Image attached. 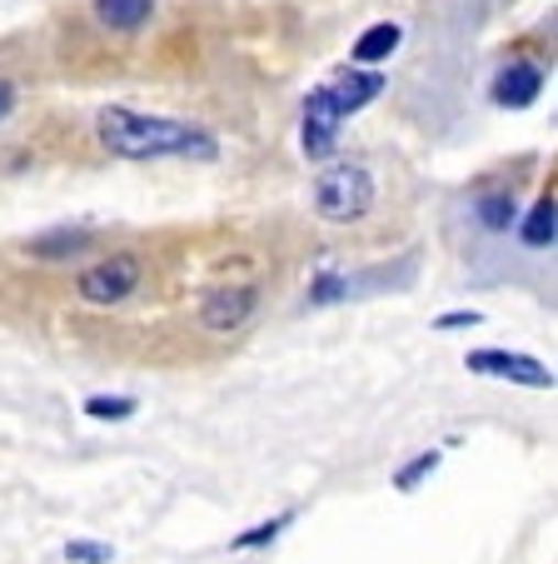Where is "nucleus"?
I'll list each match as a JSON object with an SVG mask.
<instances>
[{
  "instance_id": "obj_1",
  "label": "nucleus",
  "mask_w": 558,
  "mask_h": 564,
  "mask_svg": "<svg viewBox=\"0 0 558 564\" xmlns=\"http://www.w3.org/2000/svg\"><path fill=\"white\" fill-rule=\"evenodd\" d=\"M100 130V145L120 160H215V135L200 126H185V120H165V116H140V110L125 106H110L100 110L96 120Z\"/></svg>"
},
{
  "instance_id": "obj_10",
  "label": "nucleus",
  "mask_w": 558,
  "mask_h": 564,
  "mask_svg": "<svg viewBox=\"0 0 558 564\" xmlns=\"http://www.w3.org/2000/svg\"><path fill=\"white\" fill-rule=\"evenodd\" d=\"M394 51H400V25H394V21L369 25V31L354 41V61H364V65H380V61H390Z\"/></svg>"
},
{
  "instance_id": "obj_19",
  "label": "nucleus",
  "mask_w": 558,
  "mask_h": 564,
  "mask_svg": "<svg viewBox=\"0 0 558 564\" xmlns=\"http://www.w3.org/2000/svg\"><path fill=\"white\" fill-rule=\"evenodd\" d=\"M11 106H15V86H6V80H0V120L11 116Z\"/></svg>"
},
{
  "instance_id": "obj_2",
  "label": "nucleus",
  "mask_w": 558,
  "mask_h": 564,
  "mask_svg": "<svg viewBox=\"0 0 558 564\" xmlns=\"http://www.w3.org/2000/svg\"><path fill=\"white\" fill-rule=\"evenodd\" d=\"M374 205V181H369L364 165H329L315 181V210L335 225H349L359 215H369Z\"/></svg>"
},
{
  "instance_id": "obj_12",
  "label": "nucleus",
  "mask_w": 558,
  "mask_h": 564,
  "mask_svg": "<svg viewBox=\"0 0 558 564\" xmlns=\"http://www.w3.org/2000/svg\"><path fill=\"white\" fill-rule=\"evenodd\" d=\"M479 220H484L489 230H508V225H514V200H508V195H484V200H479Z\"/></svg>"
},
{
  "instance_id": "obj_11",
  "label": "nucleus",
  "mask_w": 558,
  "mask_h": 564,
  "mask_svg": "<svg viewBox=\"0 0 558 564\" xmlns=\"http://www.w3.org/2000/svg\"><path fill=\"white\" fill-rule=\"evenodd\" d=\"M554 230H558V215H554V200L544 195V200L528 210V220H524V240L534 250H548V246H554Z\"/></svg>"
},
{
  "instance_id": "obj_18",
  "label": "nucleus",
  "mask_w": 558,
  "mask_h": 564,
  "mask_svg": "<svg viewBox=\"0 0 558 564\" xmlns=\"http://www.w3.org/2000/svg\"><path fill=\"white\" fill-rule=\"evenodd\" d=\"M479 319H484L479 310H453V315L439 319V330H459V325H479Z\"/></svg>"
},
{
  "instance_id": "obj_13",
  "label": "nucleus",
  "mask_w": 558,
  "mask_h": 564,
  "mask_svg": "<svg viewBox=\"0 0 558 564\" xmlns=\"http://www.w3.org/2000/svg\"><path fill=\"white\" fill-rule=\"evenodd\" d=\"M434 469H439V449H424L419 459H409V465L394 475V485H400V490H414V485H419L424 475H434Z\"/></svg>"
},
{
  "instance_id": "obj_6",
  "label": "nucleus",
  "mask_w": 558,
  "mask_h": 564,
  "mask_svg": "<svg viewBox=\"0 0 558 564\" xmlns=\"http://www.w3.org/2000/svg\"><path fill=\"white\" fill-rule=\"evenodd\" d=\"M339 106H335V96H329V86H319V90H309V100H305V155L309 160H325L329 150H335V140H339Z\"/></svg>"
},
{
  "instance_id": "obj_8",
  "label": "nucleus",
  "mask_w": 558,
  "mask_h": 564,
  "mask_svg": "<svg viewBox=\"0 0 558 564\" xmlns=\"http://www.w3.org/2000/svg\"><path fill=\"white\" fill-rule=\"evenodd\" d=\"M380 90H384V80L374 70H364V75H339L335 86H329V96H335L339 116H354V110H364Z\"/></svg>"
},
{
  "instance_id": "obj_15",
  "label": "nucleus",
  "mask_w": 558,
  "mask_h": 564,
  "mask_svg": "<svg viewBox=\"0 0 558 564\" xmlns=\"http://www.w3.org/2000/svg\"><path fill=\"white\" fill-rule=\"evenodd\" d=\"M285 524H289V514H280V520H270V524H254L250 534H240V540H234V550H254V544H270L274 534L285 530Z\"/></svg>"
},
{
  "instance_id": "obj_3",
  "label": "nucleus",
  "mask_w": 558,
  "mask_h": 564,
  "mask_svg": "<svg viewBox=\"0 0 558 564\" xmlns=\"http://www.w3.org/2000/svg\"><path fill=\"white\" fill-rule=\"evenodd\" d=\"M135 285H140V260L135 256H106L90 270H80V280H75V290H80L85 305H120Z\"/></svg>"
},
{
  "instance_id": "obj_16",
  "label": "nucleus",
  "mask_w": 558,
  "mask_h": 564,
  "mask_svg": "<svg viewBox=\"0 0 558 564\" xmlns=\"http://www.w3.org/2000/svg\"><path fill=\"white\" fill-rule=\"evenodd\" d=\"M65 554H70L75 564H106V560H110V544H90V540H75V544H65Z\"/></svg>"
},
{
  "instance_id": "obj_17",
  "label": "nucleus",
  "mask_w": 558,
  "mask_h": 564,
  "mask_svg": "<svg viewBox=\"0 0 558 564\" xmlns=\"http://www.w3.org/2000/svg\"><path fill=\"white\" fill-rule=\"evenodd\" d=\"M344 295V280H335V275H325L315 290H309V305H329V300H339Z\"/></svg>"
},
{
  "instance_id": "obj_7",
  "label": "nucleus",
  "mask_w": 558,
  "mask_h": 564,
  "mask_svg": "<svg viewBox=\"0 0 558 564\" xmlns=\"http://www.w3.org/2000/svg\"><path fill=\"white\" fill-rule=\"evenodd\" d=\"M538 90H544V75H538L534 65L514 61V65H504V70H499V80H494V106L524 110V106H534V100H538Z\"/></svg>"
},
{
  "instance_id": "obj_9",
  "label": "nucleus",
  "mask_w": 558,
  "mask_h": 564,
  "mask_svg": "<svg viewBox=\"0 0 558 564\" xmlns=\"http://www.w3.org/2000/svg\"><path fill=\"white\" fill-rule=\"evenodd\" d=\"M150 11H155V0H96L100 25H110V31H140Z\"/></svg>"
},
{
  "instance_id": "obj_14",
  "label": "nucleus",
  "mask_w": 558,
  "mask_h": 564,
  "mask_svg": "<svg viewBox=\"0 0 558 564\" xmlns=\"http://www.w3.org/2000/svg\"><path fill=\"white\" fill-rule=\"evenodd\" d=\"M85 415H96V420H130V415H135V400H106V394H96V400H85Z\"/></svg>"
},
{
  "instance_id": "obj_5",
  "label": "nucleus",
  "mask_w": 558,
  "mask_h": 564,
  "mask_svg": "<svg viewBox=\"0 0 558 564\" xmlns=\"http://www.w3.org/2000/svg\"><path fill=\"white\" fill-rule=\"evenodd\" d=\"M254 305H260V290H254V285H220V290H210V295H205L200 325H205V330H215V335H230V330H240L244 319L254 315Z\"/></svg>"
},
{
  "instance_id": "obj_4",
  "label": "nucleus",
  "mask_w": 558,
  "mask_h": 564,
  "mask_svg": "<svg viewBox=\"0 0 558 564\" xmlns=\"http://www.w3.org/2000/svg\"><path fill=\"white\" fill-rule=\"evenodd\" d=\"M463 365H469L474 375L514 380V384H528V390H554V370H548V365H538L534 355H514V350H474Z\"/></svg>"
}]
</instances>
